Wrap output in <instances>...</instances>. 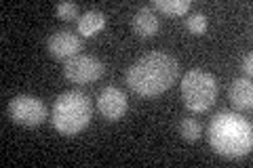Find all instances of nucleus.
<instances>
[{"label": "nucleus", "mask_w": 253, "mask_h": 168, "mask_svg": "<svg viewBox=\"0 0 253 168\" xmlns=\"http://www.w3.org/2000/svg\"><path fill=\"white\" fill-rule=\"evenodd\" d=\"M106 26V15L101 11H86L78 19V34L81 36H95Z\"/></svg>", "instance_id": "obj_11"}, {"label": "nucleus", "mask_w": 253, "mask_h": 168, "mask_svg": "<svg viewBox=\"0 0 253 168\" xmlns=\"http://www.w3.org/2000/svg\"><path fill=\"white\" fill-rule=\"evenodd\" d=\"M91 116H93L91 99L81 91H66L53 103L51 122L53 129L59 134L72 137V134H78L89 126Z\"/></svg>", "instance_id": "obj_3"}, {"label": "nucleus", "mask_w": 253, "mask_h": 168, "mask_svg": "<svg viewBox=\"0 0 253 168\" xmlns=\"http://www.w3.org/2000/svg\"><path fill=\"white\" fill-rule=\"evenodd\" d=\"M46 49H49V53L55 59H70V57H74V55H78V51L83 49V38L78 36L76 32L59 30L49 36Z\"/></svg>", "instance_id": "obj_8"}, {"label": "nucleus", "mask_w": 253, "mask_h": 168, "mask_svg": "<svg viewBox=\"0 0 253 168\" xmlns=\"http://www.w3.org/2000/svg\"><path fill=\"white\" fill-rule=\"evenodd\" d=\"M97 109L106 120L116 122V120H121L126 114L129 101H126V95L121 89H116V86H106V89L97 95Z\"/></svg>", "instance_id": "obj_7"}, {"label": "nucleus", "mask_w": 253, "mask_h": 168, "mask_svg": "<svg viewBox=\"0 0 253 168\" xmlns=\"http://www.w3.org/2000/svg\"><path fill=\"white\" fill-rule=\"evenodd\" d=\"M158 17L152 6H141V9L135 13L133 17V32L139 36V38H150L158 32Z\"/></svg>", "instance_id": "obj_10"}, {"label": "nucleus", "mask_w": 253, "mask_h": 168, "mask_svg": "<svg viewBox=\"0 0 253 168\" xmlns=\"http://www.w3.org/2000/svg\"><path fill=\"white\" fill-rule=\"evenodd\" d=\"M228 97H230V103L236 109H251L253 105V86L249 78H236L232 80L230 89H228Z\"/></svg>", "instance_id": "obj_9"}, {"label": "nucleus", "mask_w": 253, "mask_h": 168, "mask_svg": "<svg viewBox=\"0 0 253 168\" xmlns=\"http://www.w3.org/2000/svg\"><path fill=\"white\" fill-rule=\"evenodd\" d=\"M55 15L63 21H74L76 17L81 19V9H78V4H74V2H59L55 6Z\"/></svg>", "instance_id": "obj_14"}, {"label": "nucleus", "mask_w": 253, "mask_h": 168, "mask_svg": "<svg viewBox=\"0 0 253 168\" xmlns=\"http://www.w3.org/2000/svg\"><path fill=\"white\" fill-rule=\"evenodd\" d=\"M9 118L21 126H38L46 120V107L38 97L17 95L9 101Z\"/></svg>", "instance_id": "obj_5"}, {"label": "nucleus", "mask_w": 253, "mask_h": 168, "mask_svg": "<svg viewBox=\"0 0 253 168\" xmlns=\"http://www.w3.org/2000/svg\"><path fill=\"white\" fill-rule=\"evenodd\" d=\"M63 76L74 84H89L104 76V63L93 55H74L63 63Z\"/></svg>", "instance_id": "obj_6"}, {"label": "nucleus", "mask_w": 253, "mask_h": 168, "mask_svg": "<svg viewBox=\"0 0 253 168\" xmlns=\"http://www.w3.org/2000/svg\"><path fill=\"white\" fill-rule=\"evenodd\" d=\"M243 69H245V74H251L253 71V55L251 53H247L243 57Z\"/></svg>", "instance_id": "obj_16"}, {"label": "nucleus", "mask_w": 253, "mask_h": 168, "mask_svg": "<svg viewBox=\"0 0 253 168\" xmlns=\"http://www.w3.org/2000/svg\"><path fill=\"white\" fill-rule=\"evenodd\" d=\"M207 141L219 156L243 158L249 154L253 145L251 122L234 111H217L207 126Z\"/></svg>", "instance_id": "obj_2"}, {"label": "nucleus", "mask_w": 253, "mask_h": 168, "mask_svg": "<svg viewBox=\"0 0 253 168\" xmlns=\"http://www.w3.org/2000/svg\"><path fill=\"white\" fill-rule=\"evenodd\" d=\"M186 28L192 32V34H205V30H207V17H205V13H201V11L192 13L186 19Z\"/></svg>", "instance_id": "obj_15"}, {"label": "nucleus", "mask_w": 253, "mask_h": 168, "mask_svg": "<svg viewBox=\"0 0 253 168\" xmlns=\"http://www.w3.org/2000/svg\"><path fill=\"white\" fill-rule=\"evenodd\" d=\"M177 74H179L177 59L169 53L154 51L133 63L126 69L125 80L126 86L139 97H156V95L169 91L175 84Z\"/></svg>", "instance_id": "obj_1"}, {"label": "nucleus", "mask_w": 253, "mask_h": 168, "mask_svg": "<svg viewBox=\"0 0 253 168\" xmlns=\"http://www.w3.org/2000/svg\"><path fill=\"white\" fill-rule=\"evenodd\" d=\"M152 9L177 17V15H184L190 11V0H154Z\"/></svg>", "instance_id": "obj_12"}, {"label": "nucleus", "mask_w": 253, "mask_h": 168, "mask_svg": "<svg viewBox=\"0 0 253 168\" xmlns=\"http://www.w3.org/2000/svg\"><path fill=\"white\" fill-rule=\"evenodd\" d=\"M181 99H184V105L194 111V114H201V111H207L217 97V80L209 71L203 69H190L188 74L181 78Z\"/></svg>", "instance_id": "obj_4"}, {"label": "nucleus", "mask_w": 253, "mask_h": 168, "mask_svg": "<svg viewBox=\"0 0 253 168\" xmlns=\"http://www.w3.org/2000/svg\"><path fill=\"white\" fill-rule=\"evenodd\" d=\"M179 134H181V137H184L186 141L194 143V141L201 139L203 126H201L199 120H194V118H184V120L179 122Z\"/></svg>", "instance_id": "obj_13"}]
</instances>
